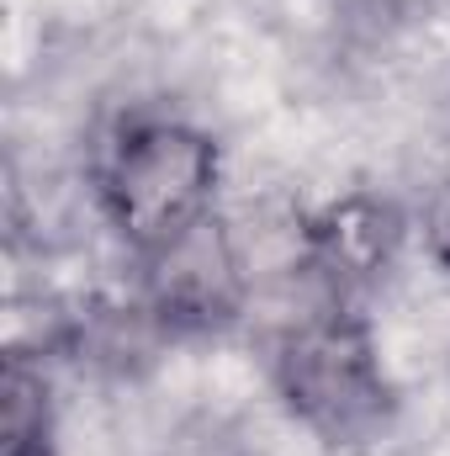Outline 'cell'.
I'll return each mask as SVG.
<instances>
[{
	"label": "cell",
	"instance_id": "cell-5",
	"mask_svg": "<svg viewBox=\"0 0 450 456\" xmlns=\"http://www.w3.org/2000/svg\"><path fill=\"white\" fill-rule=\"evenodd\" d=\"M0 456H53V387L43 361H32V350H5Z\"/></svg>",
	"mask_w": 450,
	"mask_h": 456
},
{
	"label": "cell",
	"instance_id": "cell-6",
	"mask_svg": "<svg viewBox=\"0 0 450 456\" xmlns=\"http://www.w3.org/2000/svg\"><path fill=\"white\" fill-rule=\"evenodd\" d=\"M424 244H430V255L450 271V181L430 197V208H424Z\"/></svg>",
	"mask_w": 450,
	"mask_h": 456
},
{
	"label": "cell",
	"instance_id": "cell-4",
	"mask_svg": "<svg viewBox=\"0 0 450 456\" xmlns=\"http://www.w3.org/2000/svg\"><path fill=\"white\" fill-rule=\"evenodd\" d=\"M398 233L403 228H398V213L387 202L355 191V197L329 202L308 224V249H313V260L324 265V276L334 287H355V281H371L392 260Z\"/></svg>",
	"mask_w": 450,
	"mask_h": 456
},
{
	"label": "cell",
	"instance_id": "cell-2",
	"mask_svg": "<svg viewBox=\"0 0 450 456\" xmlns=\"http://www.w3.org/2000/svg\"><path fill=\"white\" fill-rule=\"evenodd\" d=\"M218 191V143L175 117H143L117 133L101 159L96 197L122 244L143 260L181 239L213 213Z\"/></svg>",
	"mask_w": 450,
	"mask_h": 456
},
{
	"label": "cell",
	"instance_id": "cell-1",
	"mask_svg": "<svg viewBox=\"0 0 450 456\" xmlns=\"http://www.w3.org/2000/svg\"><path fill=\"white\" fill-rule=\"evenodd\" d=\"M270 377L292 419H302L329 446H360L392 419V382L371 324L339 297L302 314L276 340Z\"/></svg>",
	"mask_w": 450,
	"mask_h": 456
},
{
	"label": "cell",
	"instance_id": "cell-3",
	"mask_svg": "<svg viewBox=\"0 0 450 456\" xmlns=\"http://www.w3.org/2000/svg\"><path fill=\"white\" fill-rule=\"evenodd\" d=\"M143 303L165 330H223L249 303V271L233 228L207 213L165 249L143 255Z\"/></svg>",
	"mask_w": 450,
	"mask_h": 456
}]
</instances>
